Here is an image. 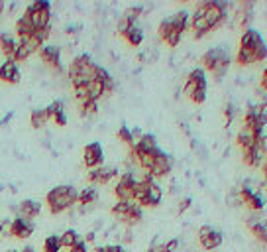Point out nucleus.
Here are the masks:
<instances>
[{
	"mask_svg": "<svg viewBox=\"0 0 267 252\" xmlns=\"http://www.w3.org/2000/svg\"><path fill=\"white\" fill-rule=\"evenodd\" d=\"M77 197H79V191L73 185H57L51 191H47L45 203L51 215H61L71 207H75Z\"/></svg>",
	"mask_w": 267,
	"mask_h": 252,
	"instance_id": "nucleus-1",
	"label": "nucleus"
},
{
	"mask_svg": "<svg viewBox=\"0 0 267 252\" xmlns=\"http://www.w3.org/2000/svg\"><path fill=\"white\" fill-rule=\"evenodd\" d=\"M200 63H202V69L204 71H210L212 77L216 81H220L228 73L232 57H230L228 49H224V47H210V49H206L202 53Z\"/></svg>",
	"mask_w": 267,
	"mask_h": 252,
	"instance_id": "nucleus-2",
	"label": "nucleus"
},
{
	"mask_svg": "<svg viewBox=\"0 0 267 252\" xmlns=\"http://www.w3.org/2000/svg\"><path fill=\"white\" fill-rule=\"evenodd\" d=\"M24 16L32 22L36 30H43L51 26V4L47 0H36L28 4V8L24 10Z\"/></svg>",
	"mask_w": 267,
	"mask_h": 252,
	"instance_id": "nucleus-3",
	"label": "nucleus"
},
{
	"mask_svg": "<svg viewBox=\"0 0 267 252\" xmlns=\"http://www.w3.org/2000/svg\"><path fill=\"white\" fill-rule=\"evenodd\" d=\"M112 217L122 225H126L128 229H132L142 221L144 213H142V207H138L134 201H116L112 205Z\"/></svg>",
	"mask_w": 267,
	"mask_h": 252,
	"instance_id": "nucleus-4",
	"label": "nucleus"
},
{
	"mask_svg": "<svg viewBox=\"0 0 267 252\" xmlns=\"http://www.w3.org/2000/svg\"><path fill=\"white\" fill-rule=\"evenodd\" d=\"M198 8L202 10V14H204V18L208 20V24H210V28H212V30L220 28L222 24H226V20L230 18L228 16L230 4H226V2L208 0V2L198 4Z\"/></svg>",
	"mask_w": 267,
	"mask_h": 252,
	"instance_id": "nucleus-5",
	"label": "nucleus"
},
{
	"mask_svg": "<svg viewBox=\"0 0 267 252\" xmlns=\"http://www.w3.org/2000/svg\"><path fill=\"white\" fill-rule=\"evenodd\" d=\"M134 187H136V173L124 171L114 185V195L118 201H134Z\"/></svg>",
	"mask_w": 267,
	"mask_h": 252,
	"instance_id": "nucleus-6",
	"label": "nucleus"
},
{
	"mask_svg": "<svg viewBox=\"0 0 267 252\" xmlns=\"http://www.w3.org/2000/svg\"><path fill=\"white\" fill-rule=\"evenodd\" d=\"M222 233L212 229L210 225H204L198 229V243L204 251H216L220 245H222Z\"/></svg>",
	"mask_w": 267,
	"mask_h": 252,
	"instance_id": "nucleus-7",
	"label": "nucleus"
},
{
	"mask_svg": "<svg viewBox=\"0 0 267 252\" xmlns=\"http://www.w3.org/2000/svg\"><path fill=\"white\" fill-rule=\"evenodd\" d=\"M236 193H238L240 205H246L248 209H252L254 213H260V211L264 209V197L258 191H254L252 187L244 185V187L236 189Z\"/></svg>",
	"mask_w": 267,
	"mask_h": 252,
	"instance_id": "nucleus-8",
	"label": "nucleus"
},
{
	"mask_svg": "<svg viewBox=\"0 0 267 252\" xmlns=\"http://www.w3.org/2000/svg\"><path fill=\"white\" fill-rule=\"evenodd\" d=\"M83 162L85 166L89 169H94V168H100L102 162H104V150L98 142H90L85 146L83 150Z\"/></svg>",
	"mask_w": 267,
	"mask_h": 252,
	"instance_id": "nucleus-9",
	"label": "nucleus"
},
{
	"mask_svg": "<svg viewBox=\"0 0 267 252\" xmlns=\"http://www.w3.org/2000/svg\"><path fill=\"white\" fill-rule=\"evenodd\" d=\"M200 89H206V75H204V69L202 67H194L191 73L187 75V81L183 87V93L191 99L192 95Z\"/></svg>",
	"mask_w": 267,
	"mask_h": 252,
	"instance_id": "nucleus-10",
	"label": "nucleus"
},
{
	"mask_svg": "<svg viewBox=\"0 0 267 252\" xmlns=\"http://www.w3.org/2000/svg\"><path fill=\"white\" fill-rule=\"evenodd\" d=\"M157 34H159V38L167 43L169 47H177V45L181 43V38H183V34L171 24L169 18L161 20V24H159V28H157Z\"/></svg>",
	"mask_w": 267,
	"mask_h": 252,
	"instance_id": "nucleus-11",
	"label": "nucleus"
},
{
	"mask_svg": "<svg viewBox=\"0 0 267 252\" xmlns=\"http://www.w3.org/2000/svg\"><path fill=\"white\" fill-rule=\"evenodd\" d=\"M192 30V38L194 40H200V38H204L212 28H210V24H208V20L204 18V14H202V10L196 6V10L191 14V26H189Z\"/></svg>",
	"mask_w": 267,
	"mask_h": 252,
	"instance_id": "nucleus-12",
	"label": "nucleus"
},
{
	"mask_svg": "<svg viewBox=\"0 0 267 252\" xmlns=\"http://www.w3.org/2000/svg\"><path fill=\"white\" fill-rule=\"evenodd\" d=\"M171 169H173V160H171V156L169 154H165L163 150H157V154H155V162H153V168H152V177H165V175H169L171 173Z\"/></svg>",
	"mask_w": 267,
	"mask_h": 252,
	"instance_id": "nucleus-13",
	"label": "nucleus"
},
{
	"mask_svg": "<svg viewBox=\"0 0 267 252\" xmlns=\"http://www.w3.org/2000/svg\"><path fill=\"white\" fill-rule=\"evenodd\" d=\"M116 175H118V169L116 168H112V166H108V168L100 166V168L90 169L87 179H89L90 185H106L110 179H114Z\"/></svg>",
	"mask_w": 267,
	"mask_h": 252,
	"instance_id": "nucleus-14",
	"label": "nucleus"
},
{
	"mask_svg": "<svg viewBox=\"0 0 267 252\" xmlns=\"http://www.w3.org/2000/svg\"><path fill=\"white\" fill-rule=\"evenodd\" d=\"M38 53H39V59L43 63H47L49 67H53L55 71L61 73V49L57 45H43Z\"/></svg>",
	"mask_w": 267,
	"mask_h": 252,
	"instance_id": "nucleus-15",
	"label": "nucleus"
},
{
	"mask_svg": "<svg viewBox=\"0 0 267 252\" xmlns=\"http://www.w3.org/2000/svg\"><path fill=\"white\" fill-rule=\"evenodd\" d=\"M34 233V223L32 221H24V219H14L8 223V235L16 237V239H28Z\"/></svg>",
	"mask_w": 267,
	"mask_h": 252,
	"instance_id": "nucleus-16",
	"label": "nucleus"
},
{
	"mask_svg": "<svg viewBox=\"0 0 267 252\" xmlns=\"http://www.w3.org/2000/svg\"><path fill=\"white\" fill-rule=\"evenodd\" d=\"M0 81L10 85H18L22 81V73H20V67L18 63H14L12 59H6L2 65H0Z\"/></svg>",
	"mask_w": 267,
	"mask_h": 252,
	"instance_id": "nucleus-17",
	"label": "nucleus"
},
{
	"mask_svg": "<svg viewBox=\"0 0 267 252\" xmlns=\"http://www.w3.org/2000/svg\"><path fill=\"white\" fill-rule=\"evenodd\" d=\"M39 213H41V203L34 201V199H26V201H22V203L18 205V209H16V217H18V219H24V221H32V223H34V219L38 217Z\"/></svg>",
	"mask_w": 267,
	"mask_h": 252,
	"instance_id": "nucleus-18",
	"label": "nucleus"
},
{
	"mask_svg": "<svg viewBox=\"0 0 267 252\" xmlns=\"http://www.w3.org/2000/svg\"><path fill=\"white\" fill-rule=\"evenodd\" d=\"M248 229L250 233L254 235V239L260 243V245H266L267 247V223L262 221L260 217H250L248 219Z\"/></svg>",
	"mask_w": 267,
	"mask_h": 252,
	"instance_id": "nucleus-19",
	"label": "nucleus"
},
{
	"mask_svg": "<svg viewBox=\"0 0 267 252\" xmlns=\"http://www.w3.org/2000/svg\"><path fill=\"white\" fill-rule=\"evenodd\" d=\"M236 142H238V146L242 148V152H246V150L256 148V146H258V142H260V138H258L252 130L242 128V130L238 132V136H236Z\"/></svg>",
	"mask_w": 267,
	"mask_h": 252,
	"instance_id": "nucleus-20",
	"label": "nucleus"
},
{
	"mask_svg": "<svg viewBox=\"0 0 267 252\" xmlns=\"http://www.w3.org/2000/svg\"><path fill=\"white\" fill-rule=\"evenodd\" d=\"M47 111H49L51 121L57 126L67 125V115H65V103H63V101H53V103L47 107Z\"/></svg>",
	"mask_w": 267,
	"mask_h": 252,
	"instance_id": "nucleus-21",
	"label": "nucleus"
},
{
	"mask_svg": "<svg viewBox=\"0 0 267 252\" xmlns=\"http://www.w3.org/2000/svg\"><path fill=\"white\" fill-rule=\"evenodd\" d=\"M16 47H18V38H14V36L8 34V32H2V34H0V49H2V53L6 55V59H12V57H14Z\"/></svg>",
	"mask_w": 267,
	"mask_h": 252,
	"instance_id": "nucleus-22",
	"label": "nucleus"
},
{
	"mask_svg": "<svg viewBox=\"0 0 267 252\" xmlns=\"http://www.w3.org/2000/svg\"><path fill=\"white\" fill-rule=\"evenodd\" d=\"M242 160H244V164L250 166V168H262V164H264L266 158H264L262 150L256 146V148H252V150L242 152Z\"/></svg>",
	"mask_w": 267,
	"mask_h": 252,
	"instance_id": "nucleus-23",
	"label": "nucleus"
},
{
	"mask_svg": "<svg viewBox=\"0 0 267 252\" xmlns=\"http://www.w3.org/2000/svg\"><path fill=\"white\" fill-rule=\"evenodd\" d=\"M38 30L32 26V22L22 14L18 20H16V34H18V40H26L30 36H34Z\"/></svg>",
	"mask_w": 267,
	"mask_h": 252,
	"instance_id": "nucleus-24",
	"label": "nucleus"
},
{
	"mask_svg": "<svg viewBox=\"0 0 267 252\" xmlns=\"http://www.w3.org/2000/svg\"><path fill=\"white\" fill-rule=\"evenodd\" d=\"M96 199H98V191H96V187H94V185H89V187H85V189L79 191L77 203L83 205V207H89V205L96 203Z\"/></svg>",
	"mask_w": 267,
	"mask_h": 252,
	"instance_id": "nucleus-25",
	"label": "nucleus"
},
{
	"mask_svg": "<svg viewBox=\"0 0 267 252\" xmlns=\"http://www.w3.org/2000/svg\"><path fill=\"white\" fill-rule=\"evenodd\" d=\"M134 146H136L138 152H155V150H159L157 140H155L153 134H140V138H138V142H134Z\"/></svg>",
	"mask_w": 267,
	"mask_h": 252,
	"instance_id": "nucleus-26",
	"label": "nucleus"
},
{
	"mask_svg": "<svg viewBox=\"0 0 267 252\" xmlns=\"http://www.w3.org/2000/svg\"><path fill=\"white\" fill-rule=\"evenodd\" d=\"M171 24L183 34V32H187L189 30V26H191V14L187 12V10H181V12H175L171 18Z\"/></svg>",
	"mask_w": 267,
	"mask_h": 252,
	"instance_id": "nucleus-27",
	"label": "nucleus"
},
{
	"mask_svg": "<svg viewBox=\"0 0 267 252\" xmlns=\"http://www.w3.org/2000/svg\"><path fill=\"white\" fill-rule=\"evenodd\" d=\"M49 121H51V117H49L47 107H45V109H36V111H32V115H30V123H32L34 128H43Z\"/></svg>",
	"mask_w": 267,
	"mask_h": 252,
	"instance_id": "nucleus-28",
	"label": "nucleus"
},
{
	"mask_svg": "<svg viewBox=\"0 0 267 252\" xmlns=\"http://www.w3.org/2000/svg\"><path fill=\"white\" fill-rule=\"evenodd\" d=\"M163 199V189L153 181L148 189V199H146V207H157Z\"/></svg>",
	"mask_w": 267,
	"mask_h": 252,
	"instance_id": "nucleus-29",
	"label": "nucleus"
},
{
	"mask_svg": "<svg viewBox=\"0 0 267 252\" xmlns=\"http://www.w3.org/2000/svg\"><path fill=\"white\" fill-rule=\"evenodd\" d=\"M236 63H238L240 67L256 65V57H254V51H252V49H244V47H238V53H236Z\"/></svg>",
	"mask_w": 267,
	"mask_h": 252,
	"instance_id": "nucleus-30",
	"label": "nucleus"
},
{
	"mask_svg": "<svg viewBox=\"0 0 267 252\" xmlns=\"http://www.w3.org/2000/svg\"><path fill=\"white\" fill-rule=\"evenodd\" d=\"M122 38L130 43L132 47H138V45H142V42H144V32H142L138 26H132Z\"/></svg>",
	"mask_w": 267,
	"mask_h": 252,
	"instance_id": "nucleus-31",
	"label": "nucleus"
},
{
	"mask_svg": "<svg viewBox=\"0 0 267 252\" xmlns=\"http://www.w3.org/2000/svg\"><path fill=\"white\" fill-rule=\"evenodd\" d=\"M87 91H89V99L96 101V103H98V99H102L106 95L104 93V83H100V81H90L87 85Z\"/></svg>",
	"mask_w": 267,
	"mask_h": 252,
	"instance_id": "nucleus-32",
	"label": "nucleus"
},
{
	"mask_svg": "<svg viewBox=\"0 0 267 252\" xmlns=\"http://www.w3.org/2000/svg\"><path fill=\"white\" fill-rule=\"evenodd\" d=\"M30 55H32V49L28 47V43L18 40V47H16V53H14L12 61H14V63H20V61H26Z\"/></svg>",
	"mask_w": 267,
	"mask_h": 252,
	"instance_id": "nucleus-33",
	"label": "nucleus"
},
{
	"mask_svg": "<svg viewBox=\"0 0 267 252\" xmlns=\"http://www.w3.org/2000/svg\"><path fill=\"white\" fill-rule=\"evenodd\" d=\"M81 237L77 235V231L73 229H69V231H65L61 237H59V243H61V249H71V247H75V243L79 241Z\"/></svg>",
	"mask_w": 267,
	"mask_h": 252,
	"instance_id": "nucleus-34",
	"label": "nucleus"
},
{
	"mask_svg": "<svg viewBox=\"0 0 267 252\" xmlns=\"http://www.w3.org/2000/svg\"><path fill=\"white\" fill-rule=\"evenodd\" d=\"M61 243H59V237H55V235H51V237H47L45 241H43V252H61Z\"/></svg>",
	"mask_w": 267,
	"mask_h": 252,
	"instance_id": "nucleus-35",
	"label": "nucleus"
},
{
	"mask_svg": "<svg viewBox=\"0 0 267 252\" xmlns=\"http://www.w3.org/2000/svg\"><path fill=\"white\" fill-rule=\"evenodd\" d=\"M118 140L124 142V144H128V146H132V144L136 142L134 132H132L128 126H120V130H118Z\"/></svg>",
	"mask_w": 267,
	"mask_h": 252,
	"instance_id": "nucleus-36",
	"label": "nucleus"
},
{
	"mask_svg": "<svg viewBox=\"0 0 267 252\" xmlns=\"http://www.w3.org/2000/svg\"><path fill=\"white\" fill-rule=\"evenodd\" d=\"M144 14V6H130L126 12H124V18L126 20H130L132 24H136L138 22V18Z\"/></svg>",
	"mask_w": 267,
	"mask_h": 252,
	"instance_id": "nucleus-37",
	"label": "nucleus"
},
{
	"mask_svg": "<svg viewBox=\"0 0 267 252\" xmlns=\"http://www.w3.org/2000/svg\"><path fill=\"white\" fill-rule=\"evenodd\" d=\"M98 113V103L96 101H87L81 105V115L83 117H92Z\"/></svg>",
	"mask_w": 267,
	"mask_h": 252,
	"instance_id": "nucleus-38",
	"label": "nucleus"
},
{
	"mask_svg": "<svg viewBox=\"0 0 267 252\" xmlns=\"http://www.w3.org/2000/svg\"><path fill=\"white\" fill-rule=\"evenodd\" d=\"M73 93H75V99L83 105V103H87V101H90L89 99V91H87V85H83V87H75L73 89Z\"/></svg>",
	"mask_w": 267,
	"mask_h": 252,
	"instance_id": "nucleus-39",
	"label": "nucleus"
},
{
	"mask_svg": "<svg viewBox=\"0 0 267 252\" xmlns=\"http://www.w3.org/2000/svg\"><path fill=\"white\" fill-rule=\"evenodd\" d=\"M132 26H136V24H132L130 20H126V18L122 16V18L118 20V32H120V36H124V34H126V32L132 28Z\"/></svg>",
	"mask_w": 267,
	"mask_h": 252,
	"instance_id": "nucleus-40",
	"label": "nucleus"
},
{
	"mask_svg": "<svg viewBox=\"0 0 267 252\" xmlns=\"http://www.w3.org/2000/svg\"><path fill=\"white\" fill-rule=\"evenodd\" d=\"M67 252H89V245L85 243V239H79L75 243V247L67 249Z\"/></svg>",
	"mask_w": 267,
	"mask_h": 252,
	"instance_id": "nucleus-41",
	"label": "nucleus"
},
{
	"mask_svg": "<svg viewBox=\"0 0 267 252\" xmlns=\"http://www.w3.org/2000/svg\"><path fill=\"white\" fill-rule=\"evenodd\" d=\"M234 117H236V107L232 105V103H228L226 107H224V119H226V123H232L234 121Z\"/></svg>",
	"mask_w": 267,
	"mask_h": 252,
	"instance_id": "nucleus-42",
	"label": "nucleus"
},
{
	"mask_svg": "<svg viewBox=\"0 0 267 252\" xmlns=\"http://www.w3.org/2000/svg\"><path fill=\"white\" fill-rule=\"evenodd\" d=\"M177 249H179V239H171L169 243L163 245V251L165 252H177Z\"/></svg>",
	"mask_w": 267,
	"mask_h": 252,
	"instance_id": "nucleus-43",
	"label": "nucleus"
},
{
	"mask_svg": "<svg viewBox=\"0 0 267 252\" xmlns=\"http://www.w3.org/2000/svg\"><path fill=\"white\" fill-rule=\"evenodd\" d=\"M191 203H192L191 197H185V199H183V201L179 203V209H177V211H179V213H185V211L191 207Z\"/></svg>",
	"mask_w": 267,
	"mask_h": 252,
	"instance_id": "nucleus-44",
	"label": "nucleus"
},
{
	"mask_svg": "<svg viewBox=\"0 0 267 252\" xmlns=\"http://www.w3.org/2000/svg\"><path fill=\"white\" fill-rule=\"evenodd\" d=\"M118 249V245H108V247H100V249H96V252H116Z\"/></svg>",
	"mask_w": 267,
	"mask_h": 252,
	"instance_id": "nucleus-45",
	"label": "nucleus"
},
{
	"mask_svg": "<svg viewBox=\"0 0 267 252\" xmlns=\"http://www.w3.org/2000/svg\"><path fill=\"white\" fill-rule=\"evenodd\" d=\"M260 83H262V89L267 93V67L264 69V73H262V81H260Z\"/></svg>",
	"mask_w": 267,
	"mask_h": 252,
	"instance_id": "nucleus-46",
	"label": "nucleus"
},
{
	"mask_svg": "<svg viewBox=\"0 0 267 252\" xmlns=\"http://www.w3.org/2000/svg\"><path fill=\"white\" fill-rule=\"evenodd\" d=\"M116 252H128V251H126L124 247H120V245H118V249H116Z\"/></svg>",
	"mask_w": 267,
	"mask_h": 252,
	"instance_id": "nucleus-47",
	"label": "nucleus"
},
{
	"mask_svg": "<svg viewBox=\"0 0 267 252\" xmlns=\"http://www.w3.org/2000/svg\"><path fill=\"white\" fill-rule=\"evenodd\" d=\"M2 10H4V2L0 0V14H2Z\"/></svg>",
	"mask_w": 267,
	"mask_h": 252,
	"instance_id": "nucleus-48",
	"label": "nucleus"
},
{
	"mask_svg": "<svg viewBox=\"0 0 267 252\" xmlns=\"http://www.w3.org/2000/svg\"><path fill=\"white\" fill-rule=\"evenodd\" d=\"M6 252H22V251H14V249H12V251H6Z\"/></svg>",
	"mask_w": 267,
	"mask_h": 252,
	"instance_id": "nucleus-49",
	"label": "nucleus"
}]
</instances>
